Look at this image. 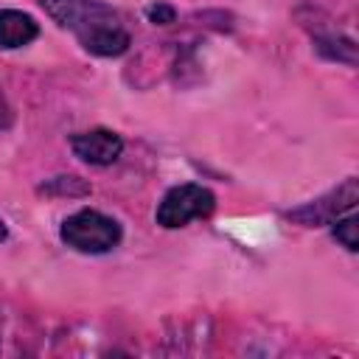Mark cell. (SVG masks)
Listing matches in <instances>:
<instances>
[{"mask_svg": "<svg viewBox=\"0 0 359 359\" xmlns=\"http://www.w3.org/2000/svg\"><path fill=\"white\" fill-rule=\"evenodd\" d=\"M45 14L65 31H70L79 45L101 59H118L129 50L132 34L126 31L121 14L104 0H39Z\"/></svg>", "mask_w": 359, "mask_h": 359, "instance_id": "obj_1", "label": "cell"}, {"mask_svg": "<svg viewBox=\"0 0 359 359\" xmlns=\"http://www.w3.org/2000/svg\"><path fill=\"white\" fill-rule=\"evenodd\" d=\"M59 238L73 252L104 255V252H112L123 241V227L118 219H112L95 208H79L62 219Z\"/></svg>", "mask_w": 359, "mask_h": 359, "instance_id": "obj_2", "label": "cell"}, {"mask_svg": "<svg viewBox=\"0 0 359 359\" xmlns=\"http://www.w3.org/2000/svg\"><path fill=\"white\" fill-rule=\"evenodd\" d=\"M213 210H216V194L208 185L180 182L160 196L154 208V222L163 230H180V227H188L191 222L208 219Z\"/></svg>", "mask_w": 359, "mask_h": 359, "instance_id": "obj_3", "label": "cell"}, {"mask_svg": "<svg viewBox=\"0 0 359 359\" xmlns=\"http://www.w3.org/2000/svg\"><path fill=\"white\" fill-rule=\"evenodd\" d=\"M356 202H359V182H356V177H348L337 188L325 191L323 196H317V199H311V202H306L300 208L286 210L283 216L289 222L300 224V227H328L339 216L353 213Z\"/></svg>", "mask_w": 359, "mask_h": 359, "instance_id": "obj_4", "label": "cell"}, {"mask_svg": "<svg viewBox=\"0 0 359 359\" xmlns=\"http://www.w3.org/2000/svg\"><path fill=\"white\" fill-rule=\"evenodd\" d=\"M70 149L81 163L104 168V165H112L123 154V137L115 129L95 126V129H87V132L70 135Z\"/></svg>", "mask_w": 359, "mask_h": 359, "instance_id": "obj_5", "label": "cell"}, {"mask_svg": "<svg viewBox=\"0 0 359 359\" xmlns=\"http://www.w3.org/2000/svg\"><path fill=\"white\" fill-rule=\"evenodd\" d=\"M39 36V22L28 11L20 8H0V48L17 50L31 45Z\"/></svg>", "mask_w": 359, "mask_h": 359, "instance_id": "obj_6", "label": "cell"}, {"mask_svg": "<svg viewBox=\"0 0 359 359\" xmlns=\"http://www.w3.org/2000/svg\"><path fill=\"white\" fill-rule=\"evenodd\" d=\"M314 39V50L328 59V62H339V65H348V67H356V42L345 34H337V31H320L311 36Z\"/></svg>", "mask_w": 359, "mask_h": 359, "instance_id": "obj_7", "label": "cell"}, {"mask_svg": "<svg viewBox=\"0 0 359 359\" xmlns=\"http://www.w3.org/2000/svg\"><path fill=\"white\" fill-rule=\"evenodd\" d=\"M93 188L81 180V177H73V174H62V177H50L39 185V194L45 196H87Z\"/></svg>", "mask_w": 359, "mask_h": 359, "instance_id": "obj_8", "label": "cell"}, {"mask_svg": "<svg viewBox=\"0 0 359 359\" xmlns=\"http://www.w3.org/2000/svg\"><path fill=\"white\" fill-rule=\"evenodd\" d=\"M328 227H331V236H334V241H337L339 247H345L348 252H356V250H359V236H356V216H353V213H345V216H339V219H337V222H331Z\"/></svg>", "mask_w": 359, "mask_h": 359, "instance_id": "obj_9", "label": "cell"}, {"mask_svg": "<svg viewBox=\"0 0 359 359\" xmlns=\"http://www.w3.org/2000/svg\"><path fill=\"white\" fill-rule=\"evenodd\" d=\"M143 14H146V20L154 22V25H171V22L177 20V8L168 6V3H151V6H146Z\"/></svg>", "mask_w": 359, "mask_h": 359, "instance_id": "obj_10", "label": "cell"}, {"mask_svg": "<svg viewBox=\"0 0 359 359\" xmlns=\"http://www.w3.org/2000/svg\"><path fill=\"white\" fill-rule=\"evenodd\" d=\"M8 126H11V107L6 104V95H3V90H0V132L8 129Z\"/></svg>", "mask_w": 359, "mask_h": 359, "instance_id": "obj_11", "label": "cell"}, {"mask_svg": "<svg viewBox=\"0 0 359 359\" xmlns=\"http://www.w3.org/2000/svg\"><path fill=\"white\" fill-rule=\"evenodd\" d=\"M6 238H8V227H6V222L0 219V244H3Z\"/></svg>", "mask_w": 359, "mask_h": 359, "instance_id": "obj_12", "label": "cell"}]
</instances>
